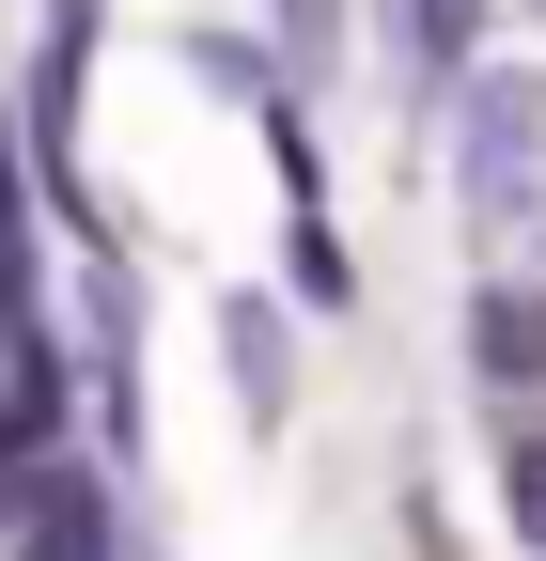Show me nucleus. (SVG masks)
I'll return each mask as SVG.
<instances>
[{"label": "nucleus", "instance_id": "1", "mask_svg": "<svg viewBox=\"0 0 546 561\" xmlns=\"http://www.w3.org/2000/svg\"><path fill=\"white\" fill-rule=\"evenodd\" d=\"M546 110H531V79H468V219L485 234H515L531 219V187H546Z\"/></svg>", "mask_w": 546, "mask_h": 561}, {"label": "nucleus", "instance_id": "2", "mask_svg": "<svg viewBox=\"0 0 546 561\" xmlns=\"http://www.w3.org/2000/svg\"><path fill=\"white\" fill-rule=\"evenodd\" d=\"M468 328H485V375H500V390H531V375H546V312H531V297H485Z\"/></svg>", "mask_w": 546, "mask_h": 561}]
</instances>
